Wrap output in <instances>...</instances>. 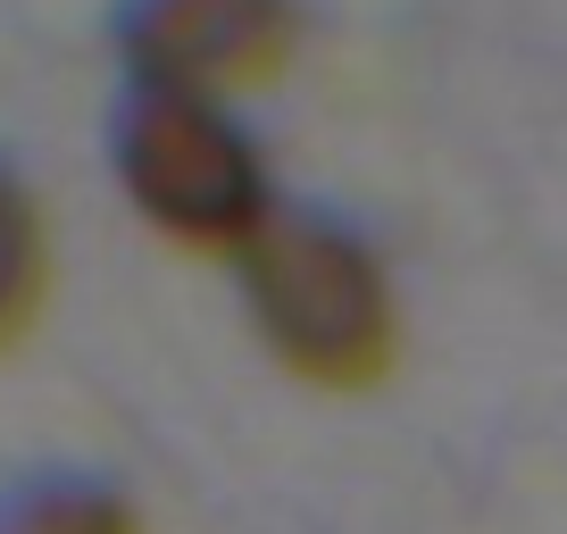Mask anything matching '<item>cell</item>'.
Segmentation results:
<instances>
[{
    "instance_id": "cell-2",
    "label": "cell",
    "mask_w": 567,
    "mask_h": 534,
    "mask_svg": "<svg viewBox=\"0 0 567 534\" xmlns=\"http://www.w3.org/2000/svg\"><path fill=\"white\" fill-rule=\"evenodd\" d=\"M109 176L167 250L226 267L284 201L243 109L184 101V92H117L109 101Z\"/></svg>"
},
{
    "instance_id": "cell-5",
    "label": "cell",
    "mask_w": 567,
    "mask_h": 534,
    "mask_svg": "<svg viewBox=\"0 0 567 534\" xmlns=\"http://www.w3.org/2000/svg\"><path fill=\"white\" fill-rule=\"evenodd\" d=\"M0 534H151L134 493L92 468H25L0 484Z\"/></svg>"
},
{
    "instance_id": "cell-1",
    "label": "cell",
    "mask_w": 567,
    "mask_h": 534,
    "mask_svg": "<svg viewBox=\"0 0 567 534\" xmlns=\"http://www.w3.org/2000/svg\"><path fill=\"white\" fill-rule=\"evenodd\" d=\"M234 292H243L259 351L292 384L359 401V392H384L401 376L409 318H401L392 259L359 217L326 209V201L284 193L276 217L234 259Z\"/></svg>"
},
{
    "instance_id": "cell-3",
    "label": "cell",
    "mask_w": 567,
    "mask_h": 534,
    "mask_svg": "<svg viewBox=\"0 0 567 534\" xmlns=\"http://www.w3.org/2000/svg\"><path fill=\"white\" fill-rule=\"evenodd\" d=\"M309 42V0H117L109 59L125 92H184V101L243 109L284 84Z\"/></svg>"
},
{
    "instance_id": "cell-4",
    "label": "cell",
    "mask_w": 567,
    "mask_h": 534,
    "mask_svg": "<svg viewBox=\"0 0 567 534\" xmlns=\"http://www.w3.org/2000/svg\"><path fill=\"white\" fill-rule=\"evenodd\" d=\"M59 285V250H51V217H42V193L9 151H0V359L25 351L51 309Z\"/></svg>"
}]
</instances>
